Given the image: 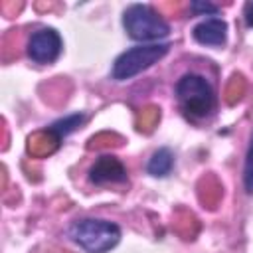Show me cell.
Returning <instances> with one entry per match:
<instances>
[{"instance_id": "cell-8", "label": "cell", "mask_w": 253, "mask_h": 253, "mask_svg": "<svg viewBox=\"0 0 253 253\" xmlns=\"http://www.w3.org/2000/svg\"><path fill=\"white\" fill-rule=\"evenodd\" d=\"M172 168H174V152H172L170 148H166V146L158 148V150L150 156V160H148V164H146V172H148L150 176H154V178H164V176H168V174L172 172Z\"/></svg>"}, {"instance_id": "cell-10", "label": "cell", "mask_w": 253, "mask_h": 253, "mask_svg": "<svg viewBox=\"0 0 253 253\" xmlns=\"http://www.w3.org/2000/svg\"><path fill=\"white\" fill-rule=\"evenodd\" d=\"M243 186H245L247 194H253V132H251V138H249L245 164H243Z\"/></svg>"}, {"instance_id": "cell-2", "label": "cell", "mask_w": 253, "mask_h": 253, "mask_svg": "<svg viewBox=\"0 0 253 253\" xmlns=\"http://www.w3.org/2000/svg\"><path fill=\"white\" fill-rule=\"evenodd\" d=\"M67 233L87 253H107L121 241V227L115 221L97 217L75 219Z\"/></svg>"}, {"instance_id": "cell-6", "label": "cell", "mask_w": 253, "mask_h": 253, "mask_svg": "<svg viewBox=\"0 0 253 253\" xmlns=\"http://www.w3.org/2000/svg\"><path fill=\"white\" fill-rule=\"evenodd\" d=\"M126 168L125 164L111 154L99 156L91 168H89V182L95 186H105V184H123L126 182Z\"/></svg>"}, {"instance_id": "cell-1", "label": "cell", "mask_w": 253, "mask_h": 253, "mask_svg": "<svg viewBox=\"0 0 253 253\" xmlns=\"http://www.w3.org/2000/svg\"><path fill=\"white\" fill-rule=\"evenodd\" d=\"M176 99L184 115L192 121L208 119L217 105L211 83L200 73H184L176 83Z\"/></svg>"}, {"instance_id": "cell-3", "label": "cell", "mask_w": 253, "mask_h": 253, "mask_svg": "<svg viewBox=\"0 0 253 253\" xmlns=\"http://www.w3.org/2000/svg\"><path fill=\"white\" fill-rule=\"evenodd\" d=\"M123 28L130 40L140 43H158L170 34L168 22L148 4H130L123 12Z\"/></svg>"}, {"instance_id": "cell-4", "label": "cell", "mask_w": 253, "mask_h": 253, "mask_svg": "<svg viewBox=\"0 0 253 253\" xmlns=\"http://www.w3.org/2000/svg\"><path fill=\"white\" fill-rule=\"evenodd\" d=\"M168 49H170L168 43H140V45L128 47L115 59L111 75L115 81H128L134 75L158 63L168 53Z\"/></svg>"}, {"instance_id": "cell-5", "label": "cell", "mask_w": 253, "mask_h": 253, "mask_svg": "<svg viewBox=\"0 0 253 253\" xmlns=\"http://www.w3.org/2000/svg\"><path fill=\"white\" fill-rule=\"evenodd\" d=\"M63 49V42L57 30L53 28H42L38 32H34L26 43V53L34 63H53Z\"/></svg>"}, {"instance_id": "cell-7", "label": "cell", "mask_w": 253, "mask_h": 253, "mask_svg": "<svg viewBox=\"0 0 253 253\" xmlns=\"http://www.w3.org/2000/svg\"><path fill=\"white\" fill-rule=\"evenodd\" d=\"M192 36L200 45L221 47L227 42V24L221 18L211 16V18H206L200 24H196L192 30Z\"/></svg>"}, {"instance_id": "cell-12", "label": "cell", "mask_w": 253, "mask_h": 253, "mask_svg": "<svg viewBox=\"0 0 253 253\" xmlns=\"http://www.w3.org/2000/svg\"><path fill=\"white\" fill-rule=\"evenodd\" d=\"M243 18H245V24L249 28H253V0L245 2V6H243Z\"/></svg>"}, {"instance_id": "cell-11", "label": "cell", "mask_w": 253, "mask_h": 253, "mask_svg": "<svg viewBox=\"0 0 253 253\" xmlns=\"http://www.w3.org/2000/svg\"><path fill=\"white\" fill-rule=\"evenodd\" d=\"M190 8H192V12H196V14H206V16H215L217 12H219V8L215 6V4H211V2H192L190 4Z\"/></svg>"}, {"instance_id": "cell-9", "label": "cell", "mask_w": 253, "mask_h": 253, "mask_svg": "<svg viewBox=\"0 0 253 253\" xmlns=\"http://www.w3.org/2000/svg\"><path fill=\"white\" fill-rule=\"evenodd\" d=\"M83 123H85V115L75 113V115H67V117H63V119L51 123V125L47 126V130L53 134V140H61L63 136H67V134H71L73 130H77Z\"/></svg>"}]
</instances>
